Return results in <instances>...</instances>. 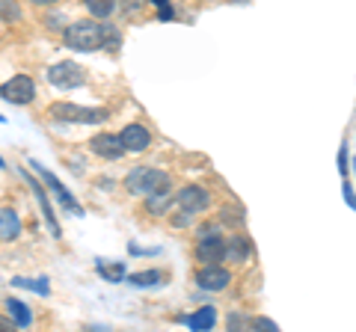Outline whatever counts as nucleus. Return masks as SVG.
I'll return each instance as SVG.
<instances>
[{
	"label": "nucleus",
	"mask_w": 356,
	"mask_h": 332,
	"mask_svg": "<svg viewBox=\"0 0 356 332\" xmlns=\"http://www.w3.org/2000/svg\"><path fill=\"white\" fill-rule=\"evenodd\" d=\"M125 190L131 196H152V193H166L172 190V179L163 169L154 166H137L125 175Z\"/></svg>",
	"instance_id": "1"
},
{
	"label": "nucleus",
	"mask_w": 356,
	"mask_h": 332,
	"mask_svg": "<svg viewBox=\"0 0 356 332\" xmlns=\"http://www.w3.org/2000/svg\"><path fill=\"white\" fill-rule=\"evenodd\" d=\"M63 42L72 51H98L104 48V24H98V21H72L63 30Z\"/></svg>",
	"instance_id": "2"
},
{
	"label": "nucleus",
	"mask_w": 356,
	"mask_h": 332,
	"mask_svg": "<svg viewBox=\"0 0 356 332\" xmlns=\"http://www.w3.org/2000/svg\"><path fill=\"white\" fill-rule=\"evenodd\" d=\"M48 116L60 119V122H74V125H102L110 119V110L104 107H81V104H69V101H57L48 107Z\"/></svg>",
	"instance_id": "3"
},
{
	"label": "nucleus",
	"mask_w": 356,
	"mask_h": 332,
	"mask_svg": "<svg viewBox=\"0 0 356 332\" xmlns=\"http://www.w3.org/2000/svg\"><path fill=\"white\" fill-rule=\"evenodd\" d=\"M30 166H33V169H36L39 175H42V181L44 184H48L51 187V193L54 196H57V202L65 208V211H72V214H83V208H81V202H77V199L69 193V190H65V184L57 179V175H54L51 169H44V166L42 163H36V160H30Z\"/></svg>",
	"instance_id": "4"
},
{
	"label": "nucleus",
	"mask_w": 356,
	"mask_h": 332,
	"mask_svg": "<svg viewBox=\"0 0 356 332\" xmlns=\"http://www.w3.org/2000/svg\"><path fill=\"white\" fill-rule=\"evenodd\" d=\"M175 202H178V208H181V211H187L191 217H196V214L208 211L211 193L205 190V187H199V184H187V187H181V190H178Z\"/></svg>",
	"instance_id": "5"
},
{
	"label": "nucleus",
	"mask_w": 356,
	"mask_h": 332,
	"mask_svg": "<svg viewBox=\"0 0 356 332\" xmlns=\"http://www.w3.org/2000/svg\"><path fill=\"white\" fill-rule=\"evenodd\" d=\"M0 95L13 104H30L33 98H36V83H33V77H27V74H15L13 81H6L0 86Z\"/></svg>",
	"instance_id": "6"
},
{
	"label": "nucleus",
	"mask_w": 356,
	"mask_h": 332,
	"mask_svg": "<svg viewBox=\"0 0 356 332\" xmlns=\"http://www.w3.org/2000/svg\"><path fill=\"white\" fill-rule=\"evenodd\" d=\"M48 81L54 86H60V90H74V86L83 83V69L72 60H63L57 65H51L48 69Z\"/></svg>",
	"instance_id": "7"
},
{
	"label": "nucleus",
	"mask_w": 356,
	"mask_h": 332,
	"mask_svg": "<svg viewBox=\"0 0 356 332\" xmlns=\"http://www.w3.org/2000/svg\"><path fill=\"white\" fill-rule=\"evenodd\" d=\"M232 282V273L226 267H220V264H208L196 273V285L202 288V291H226Z\"/></svg>",
	"instance_id": "8"
},
{
	"label": "nucleus",
	"mask_w": 356,
	"mask_h": 332,
	"mask_svg": "<svg viewBox=\"0 0 356 332\" xmlns=\"http://www.w3.org/2000/svg\"><path fill=\"white\" fill-rule=\"evenodd\" d=\"M196 258L205 264H217L226 258V235H211V238H199L196 243Z\"/></svg>",
	"instance_id": "9"
},
{
	"label": "nucleus",
	"mask_w": 356,
	"mask_h": 332,
	"mask_svg": "<svg viewBox=\"0 0 356 332\" xmlns=\"http://www.w3.org/2000/svg\"><path fill=\"white\" fill-rule=\"evenodd\" d=\"M24 179H27L30 190H33V196H36V202H39V208H42V217H44V223H48L51 235H54V238H60V235H63V229H60V223H57V214H54V208H51V202H48V196H44V184H39V181L33 179V175H27V172H24Z\"/></svg>",
	"instance_id": "10"
},
{
	"label": "nucleus",
	"mask_w": 356,
	"mask_h": 332,
	"mask_svg": "<svg viewBox=\"0 0 356 332\" xmlns=\"http://www.w3.org/2000/svg\"><path fill=\"white\" fill-rule=\"evenodd\" d=\"M119 140H122V146H125V151H146L152 146V134H149V128L146 125H125L119 131Z\"/></svg>",
	"instance_id": "11"
},
{
	"label": "nucleus",
	"mask_w": 356,
	"mask_h": 332,
	"mask_svg": "<svg viewBox=\"0 0 356 332\" xmlns=\"http://www.w3.org/2000/svg\"><path fill=\"white\" fill-rule=\"evenodd\" d=\"M89 149L104 160H119L122 154H125V146H122L119 134H95L92 140H89Z\"/></svg>",
	"instance_id": "12"
},
{
	"label": "nucleus",
	"mask_w": 356,
	"mask_h": 332,
	"mask_svg": "<svg viewBox=\"0 0 356 332\" xmlns=\"http://www.w3.org/2000/svg\"><path fill=\"white\" fill-rule=\"evenodd\" d=\"M21 238V217L15 208H0V240Z\"/></svg>",
	"instance_id": "13"
},
{
	"label": "nucleus",
	"mask_w": 356,
	"mask_h": 332,
	"mask_svg": "<svg viewBox=\"0 0 356 332\" xmlns=\"http://www.w3.org/2000/svg\"><path fill=\"white\" fill-rule=\"evenodd\" d=\"M252 256V243L243 238V235H232V238H226V258L229 261H247Z\"/></svg>",
	"instance_id": "14"
},
{
	"label": "nucleus",
	"mask_w": 356,
	"mask_h": 332,
	"mask_svg": "<svg viewBox=\"0 0 356 332\" xmlns=\"http://www.w3.org/2000/svg\"><path fill=\"white\" fill-rule=\"evenodd\" d=\"M214 324H217L214 306H202L199 312H193L191 317H187V326H191L193 332H208V329H214Z\"/></svg>",
	"instance_id": "15"
},
{
	"label": "nucleus",
	"mask_w": 356,
	"mask_h": 332,
	"mask_svg": "<svg viewBox=\"0 0 356 332\" xmlns=\"http://www.w3.org/2000/svg\"><path fill=\"white\" fill-rule=\"evenodd\" d=\"M6 312H9V317L15 320V329H27L33 324V312L27 308V303L13 300V297H9V300H6Z\"/></svg>",
	"instance_id": "16"
},
{
	"label": "nucleus",
	"mask_w": 356,
	"mask_h": 332,
	"mask_svg": "<svg viewBox=\"0 0 356 332\" xmlns=\"http://www.w3.org/2000/svg\"><path fill=\"white\" fill-rule=\"evenodd\" d=\"M83 6H86L89 15L102 18V21H107L110 15L116 13V0H83Z\"/></svg>",
	"instance_id": "17"
},
{
	"label": "nucleus",
	"mask_w": 356,
	"mask_h": 332,
	"mask_svg": "<svg viewBox=\"0 0 356 332\" xmlns=\"http://www.w3.org/2000/svg\"><path fill=\"white\" fill-rule=\"evenodd\" d=\"M161 279H163L161 270H140V273H131L125 282L134 288H152V285H161Z\"/></svg>",
	"instance_id": "18"
},
{
	"label": "nucleus",
	"mask_w": 356,
	"mask_h": 332,
	"mask_svg": "<svg viewBox=\"0 0 356 332\" xmlns=\"http://www.w3.org/2000/svg\"><path fill=\"white\" fill-rule=\"evenodd\" d=\"M172 190H166V193H152L146 196V211L149 214H166V208L172 205Z\"/></svg>",
	"instance_id": "19"
},
{
	"label": "nucleus",
	"mask_w": 356,
	"mask_h": 332,
	"mask_svg": "<svg viewBox=\"0 0 356 332\" xmlns=\"http://www.w3.org/2000/svg\"><path fill=\"white\" fill-rule=\"evenodd\" d=\"M243 219H247V217H243L241 208H222V214H220V223L226 226V229H229V226H232V229H241Z\"/></svg>",
	"instance_id": "20"
},
{
	"label": "nucleus",
	"mask_w": 356,
	"mask_h": 332,
	"mask_svg": "<svg viewBox=\"0 0 356 332\" xmlns=\"http://www.w3.org/2000/svg\"><path fill=\"white\" fill-rule=\"evenodd\" d=\"M0 21H21V6L15 0H0Z\"/></svg>",
	"instance_id": "21"
},
{
	"label": "nucleus",
	"mask_w": 356,
	"mask_h": 332,
	"mask_svg": "<svg viewBox=\"0 0 356 332\" xmlns=\"http://www.w3.org/2000/svg\"><path fill=\"white\" fill-rule=\"evenodd\" d=\"M98 273H102L104 279H110V282H122V279H125V267H122V264H113V267L98 264Z\"/></svg>",
	"instance_id": "22"
},
{
	"label": "nucleus",
	"mask_w": 356,
	"mask_h": 332,
	"mask_svg": "<svg viewBox=\"0 0 356 332\" xmlns=\"http://www.w3.org/2000/svg\"><path fill=\"white\" fill-rule=\"evenodd\" d=\"M13 285H18V288H30V291H39L42 297L48 294V285H44V279L33 282V279H24V276H15V279H13Z\"/></svg>",
	"instance_id": "23"
},
{
	"label": "nucleus",
	"mask_w": 356,
	"mask_h": 332,
	"mask_svg": "<svg viewBox=\"0 0 356 332\" xmlns=\"http://www.w3.org/2000/svg\"><path fill=\"white\" fill-rule=\"evenodd\" d=\"M44 27H48V30H65L69 24H65V18H63V15L51 13V15H44Z\"/></svg>",
	"instance_id": "24"
},
{
	"label": "nucleus",
	"mask_w": 356,
	"mask_h": 332,
	"mask_svg": "<svg viewBox=\"0 0 356 332\" xmlns=\"http://www.w3.org/2000/svg\"><path fill=\"white\" fill-rule=\"evenodd\" d=\"M170 223H172L175 229H184L187 223H191V214H187V211H181V214H172V217H170Z\"/></svg>",
	"instance_id": "25"
},
{
	"label": "nucleus",
	"mask_w": 356,
	"mask_h": 332,
	"mask_svg": "<svg viewBox=\"0 0 356 332\" xmlns=\"http://www.w3.org/2000/svg\"><path fill=\"white\" fill-rule=\"evenodd\" d=\"M250 326H259V329H280L273 324V320H267V317H250Z\"/></svg>",
	"instance_id": "26"
},
{
	"label": "nucleus",
	"mask_w": 356,
	"mask_h": 332,
	"mask_svg": "<svg viewBox=\"0 0 356 332\" xmlns=\"http://www.w3.org/2000/svg\"><path fill=\"white\" fill-rule=\"evenodd\" d=\"M339 169H341V179H348V146H341L339 151Z\"/></svg>",
	"instance_id": "27"
},
{
	"label": "nucleus",
	"mask_w": 356,
	"mask_h": 332,
	"mask_svg": "<svg viewBox=\"0 0 356 332\" xmlns=\"http://www.w3.org/2000/svg\"><path fill=\"white\" fill-rule=\"evenodd\" d=\"M341 193H344V199H348V205H350L353 211H356V196H353V187L348 184V179H344V187H341Z\"/></svg>",
	"instance_id": "28"
},
{
	"label": "nucleus",
	"mask_w": 356,
	"mask_h": 332,
	"mask_svg": "<svg viewBox=\"0 0 356 332\" xmlns=\"http://www.w3.org/2000/svg\"><path fill=\"white\" fill-rule=\"evenodd\" d=\"M229 326L238 329V326H250V317H241V315H232L229 317Z\"/></svg>",
	"instance_id": "29"
},
{
	"label": "nucleus",
	"mask_w": 356,
	"mask_h": 332,
	"mask_svg": "<svg viewBox=\"0 0 356 332\" xmlns=\"http://www.w3.org/2000/svg\"><path fill=\"white\" fill-rule=\"evenodd\" d=\"M6 329H15V320H13V317H3V315H0V332H6Z\"/></svg>",
	"instance_id": "30"
},
{
	"label": "nucleus",
	"mask_w": 356,
	"mask_h": 332,
	"mask_svg": "<svg viewBox=\"0 0 356 332\" xmlns=\"http://www.w3.org/2000/svg\"><path fill=\"white\" fill-rule=\"evenodd\" d=\"M122 6H125V13H137V0H122Z\"/></svg>",
	"instance_id": "31"
},
{
	"label": "nucleus",
	"mask_w": 356,
	"mask_h": 332,
	"mask_svg": "<svg viewBox=\"0 0 356 332\" xmlns=\"http://www.w3.org/2000/svg\"><path fill=\"white\" fill-rule=\"evenodd\" d=\"M33 6H51V3H60V0H27Z\"/></svg>",
	"instance_id": "32"
},
{
	"label": "nucleus",
	"mask_w": 356,
	"mask_h": 332,
	"mask_svg": "<svg viewBox=\"0 0 356 332\" xmlns=\"http://www.w3.org/2000/svg\"><path fill=\"white\" fill-rule=\"evenodd\" d=\"M149 3L158 6V9H166V6H170V0H149Z\"/></svg>",
	"instance_id": "33"
},
{
	"label": "nucleus",
	"mask_w": 356,
	"mask_h": 332,
	"mask_svg": "<svg viewBox=\"0 0 356 332\" xmlns=\"http://www.w3.org/2000/svg\"><path fill=\"white\" fill-rule=\"evenodd\" d=\"M3 166H6V163H3V158H0V169H3Z\"/></svg>",
	"instance_id": "34"
},
{
	"label": "nucleus",
	"mask_w": 356,
	"mask_h": 332,
	"mask_svg": "<svg viewBox=\"0 0 356 332\" xmlns=\"http://www.w3.org/2000/svg\"><path fill=\"white\" fill-rule=\"evenodd\" d=\"M353 169H356V158H353Z\"/></svg>",
	"instance_id": "35"
},
{
	"label": "nucleus",
	"mask_w": 356,
	"mask_h": 332,
	"mask_svg": "<svg viewBox=\"0 0 356 332\" xmlns=\"http://www.w3.org/2000/svg\"><path fill=\"white\" fill-rule=\"evenodd\" d=\"M0 122H3V116H0Z\"/></svg>",
	"instance_id": "36"
}]
</instances>
